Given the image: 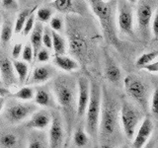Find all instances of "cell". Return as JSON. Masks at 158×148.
Returning a JSON list of instances; mask_svg holds the SVG:
<instances>
[{
	"instance_id": "27",
	"label": "cell",
	"mask_w": 158,
	"mask_h": 148,
	"mask_svg": "<svg viewBox=\"0 0 158 148\" xmlns=\"http://www.w3.org/2000/svg\"><path fill=\"white\" fill-rule=\"evenodd\" d=\"M33 7L32 8H26L20 11L16 17V20L14 22V34H22L23 31V28H24V25L26 23L27 19L29 17L30 13L32 12Z\"/></svg>"
},
{
	"instance_id": "18",
	"label": "cell",
	"mask_w": 158,
	"mask_h": 148,
	"mask_svg": "<svg viewBox=\"0 0 158 148\" xmlns=\"http://www.w3.org/2000/svg\"><path fill=\"white\" fill-rule=\"evenodd\" d=\"M153 131V123L149 117H145L138 127L135 136H133L132 148H143Z\"/></svg>"
},
{
	"instance_id": "41",
	"label": "cell",
	"mask_w": 158,
	"mask_h": 148,
	"mask_svg": "<svg viewBox=\"0 0 158 148\" xmlns=\"http://www.w3.org/2000/svg\"><path fill=\"white\" fill-rule=\"evenodd\" d=\"M142 69L150 72V73H158V60L157 61H153L148 65L144 66Z\"/></svg>"
},
{
	"instance_id": "12",
	"label": "cell",
	"mask_w": 158,
	"mask_h": 148,
	"mask_svg": "<svg viewBox=\"0 0 158 148\" xmlns=\"http://www.w3.org/2000/svg\"><path fill=\"white\" fill-rule=\"evenodd\" d=\"M73 24V23H72ZM67 35H68V48L71 52V56H77V58L84 59L87 56L88 47L85 38L78 32V30L74 25H71L69 22V26L67 25Z\"/></svg>"
},
{
	"instance_id": "16",
	"label": "cell",
	"mask_w": 158,
	"mask_h": 148,
	"mask_svg": "<svg viewBox=\"0 0 158 148\" xmlns=\"http://www.w3.org/2000/svg\"><path fill=\"white\" fill-rule=\"evenodd\" d=\"M0 77L3 86L6 88L13 86L17 82L13 61L3 52H0Z\"/></svg>"
},
{
	"instance_id": "47",
	"label": "cell",
	"mask_w": 158,
	"mask_h": 148,
	"mask_svg": "<svg viewBox=\"0 0 158 148\" xmlns=\"http://www.w3.org/2000/svg\"><path fill=\"white\" fill-rule=\"evenodd\" d=\"M0 86H3V84H2V80H1V77H0Z\"/></svg>"
},
{
	"instance_id": "37",
	"label": "cell",
	"mask_w": 158,
	"mask_h": 148,
	"mask_svg": "<svg viewBox=\"0 0 158 148\" xmlns=\"http://www.w3.org/2000/svg\"><path fill=\"white\" fill-rule=\"evenodd\" d=\"M150 112L152 116L158 120V89H155L151 95L150 101Z\"/></svg>"
},
{
	"instance_id": "4",
	"label": "cell",
	"mask_w": 158,
	"mask_h": 148,
	"mask_svg": "<svg viewBox=\"0 0 158 148\" xmlns=\"http://www.w3.org/2000/svg\"><path fill=\"white\" fill-rule=\"evenodd\" d=\"M102 109V87L96 81H90V99L85 113V130L89 136L98 138Z\"/></svg>"
},
{
	"instance_id": "5",
	"label": "cell",
	"mask_w": 158,
	"mask_h": 148,
	"mask_svg": "<svg viewBox=\"0 0 158 148\" xmlns=\"http://www.w3.org/2000/svg\"><path fill=\"white\" fill-rule=\"evenodd\" d=\"M126 92L143 111H146L150 101L149 86L147 83L135 74L127 76L123 79Z\"/></svg>"
},
{
	"instance_id": "49",
	"label": "cell",
	"mask_w": 158,
	"mask_h": 148,
	"mask_svg": "<svg viewBox=\"0 0 158 148\" xmlns=\"http://www.w3.org/2000/svg\"><path fill=\"white\" fill-rule=\"evenodd\" d=\"M18 1H19V0H18ZM21 1H24V0H21Z\"/></svg>"
},
{
	"instance_id": "26",
	"label": "cell",
	"mask_w": 158,
	"mask_h": 148,
	"mask_svg": "<svg viewBox=\"0 0 158 148\" xmlns=\"http://www.w3.org/2000/svg\"><path fill=\"white\" fill-rule=\"evenodd\" d=\"M12 97L14 99L19 101H24V102H29L34 100V96H35V88L33 86L26 85L23 86L16 92H14L11 94Z\"/></svg>"
},
{
	"instance_id": "10",
	"label": "cell",
	"mask_w": 158,
	"mask_h": 148,
	"mask_svg": "<svg viewBox=\"0 0 158 148\" xmlns=\"http://www.w3.org/2000/svg\"><path fill=\"white\" fill-rule=\"evenodd\" d=\"M49 6L61 14L84 17L89 13L86 0H52Z\"/></svg>"
},
{
	"instance_id": "9",
	"label": "cell",
	"mask_w": 158,
	"mask_h": 148,
	"mask_svg": "<svg viewBox=\"0 0 158 148\" xmlns=\"http://www.w3.org/2000/svg\"><path fill=\"white\" fill-rule=\"evenodd\" d=\"M65 136V127L60 113H52V122L48 127V136L49 148H63Z\"/></svg>"
},
{
	"instance_id": "30",
	"label": "cell",
	"mask_w": 158,
	"mask_h": 148,
	"mask_svg": "<svg viewBox=\"0 0 158 148\" xmlns=\"http://www.w3.org/2000/svg\"><path fill=\"white\" fill-rule=\"evenodd\" d=\"M48 27L52 29V31L62 35L65 31V21L61 15H53L48 22Z\"/></svg>"
},
{
	"instance_id": "40",
	"label": "cell",
	"mask_w": 158,
	"mask_h": 148,
	"mask_svg": "<svg viewBox=\"0 0 158 148\" xmlns=\"http://www.w3.org/2000/svg\"><path fill=\"white\" fill-rule=\"evenodd\" d=\"M23 47H24V44L22 43H16L13 44V47L11 51V56L13 59H19V57H21Z\"/></svg>"
},
{
	"instance_id": "43",
	"label": "cell",
	"mask_w": 158,
	"mask_h": 148,
	"mask_svg": "<svg viewBox=\"0 0 158 148\" xmlns=\"http://www.w3.org/2000/svg\"><path fill=\"white\" fill-rule=\"evenodd\" d=\"M143 148H154V142H153V141L147 142L146 144L143 146Z\"/></svg>"
},
{
	"instance_id": "48",
	"label": "cell",
	"mask_w": 158,
	"mask_h": 148,
	"mask_svg": "<svg viewBox=\"0 0 158 148\" xmlns=\"http://www.w3.org/2000/svg\"><path fill=\"white\" fill-rule=\"evenodd\" d=\"M105 1H110V0H105Z\"/></svg>"
},
{
	"instance_id": "44",
	"label": "cell",
	"mask_w": 158,
	"mask_h": 148,
	"mask_svg": "<svg viewBox=\"0 0 158 148\" xmlns=\"http://www.w3.org/2000/svg\"><path fill=\"white\" fill-rule=\"evenodd\" d=\"M127 2H130L131 4H135V3L138 1V0H127Z\"/></svg>"
},
{
	"instance_id": "39",
	"label": "cell",
	"mask_w": 158,
	"mask_h": 148,
	"mask_svg": "<svg viewBox=\"0 0 158 148\" xmlns=\"http://www.w3.org/2000/svg\"><path fill=\"white\" fill-rule=\"evenodd\" d=\"M150 30L153 37L155 39H158V7L154 11V13H153L151 24H150Z\"/></svg>"
},
{
	"instance_id": "15",
	"label": "cell",
	"mask_w": 158,
	"mask_h": 148,
	"mask_svg": "<svg viewBox=\"0 0 158 148\" xmlns=\"http://www.w3.org/2000/svg\"><path fill=\"white\" fill-rule=\"evenodd\" d=\"M51 122H52V113L44 110V109H38L28 118L27 126L29 128H31V130L42 131L48 130Z\"/></svg>"
},
{
	"instance_id": "32",
	"label": "cell",
	"mask_w": 158,
	"mask_h": 148,
	"mask_svg": "<svg viewBox=\"0 0 158 148\" xmlns=\"http://www.w3.org/2000/svg\"><path fill=\"white\" fill-rule=\"evenodd\" d=\"M17 136L11 132L4 133L0 136V145L3 148H13L17 144Z\"/></svg>"
},
{
	"instance_id": "19",
	"label": "cell",
	"mask_w": 158,
	"mask_h": 148,
	"mask_svg": "<svg viewBox=\"0 0 158 148\" xmlns=\"http://www.w3.org/2000/svg\"><path fill=\"white\" fill-rule=\"evenodd\" d=\"M53 65L58 69L62 70L64 73H72L77 71L80 68V64L78 60L73 56H67V54H60V56H56L54 54L52 57Z\"/></svg>"
},
{
	"instance_id": "20",
	"label": "cell",
	"mask_w": 158,
	"mask_h": 148,
	"mask_svg": "<svg viewBox=\"0 0 158 148\" xmlns=\"http://www.w3.org/2000/svg\"><path fill=\"white\" fill-rule=\"evenodd\" d=\"M105 75L111 83L117 84L122 79V71L117 62L107 51L105 52Z\"/></svg>"
},
{
	"instance_id": "13",
	"label": "cell",
	"mask_w": 158,
	"mask_h": 148,
	"mask_svg": "<svg viewBox=\"0 0 158 148\" xmlns=\"http://www.w3.org/2000/svg\"><path fill=\"white\" fill-rule=\"evenodd\" d=\"M56 76V68L54 65L48 63H42V65L36 66L29 75L26 85L39 86L46 84Z\"/></svg>"
},
{
	"instance_id": "1",
	"label": "cell",
	"mask_w": 158,
	"mask_h": 148,
	"mask_svg": "<svg viewBox=\"0 0 158 148\" xmlns=\"http://www.w3.org/2000/svg\"><path fill=\"white\" fill-rule=\"evenodd\" d=\"M52 90L64 122L67 138L71 136L76 120L77 82L73 77L61 74L53 78Z\"/></svg>"
},
{
	"instance_id": "42",
	"label": "cell",
	"mask_w": 158,
	"mask_h": 148,
	"mask_svg": "<svg viewBox=\"0 0 158 148\" xmlns=\"http://www.w3.org/2000/svg\"><path fill=\"white\" fill-rule=\"evenodd\" d=\"M5 104H6V100L3 96H0V113H3L4 108H5Z\"/></svg>"
},
{
	"instance_id": "6",
	"label": "cell",
	"mask_w": 158,
	"mask_h": 148,
	"mask_svg": "<svg viewBox=\"0 0 158 148\" xmlns=\"http://www.w3.org/2000/svg\"><path fill=\"white\" fill-rule=\"evenodd\" d=\"M38 110V106L35 103H29L19 100H10L5 104L4 117L11 125H18L32 116V113Z\"/></svg>"
},
{
	"instance_id": "7",
	"label": "cell",
	"mask_w": 158,
	"mask_h": 148,
	"mask_svg": "<svg viewBox=\"0 0 158 148\" xmlns=\"http://www.w3.org/2000/svg\"><path fill=\"white\" fill-rule=\"evenodd\" d=\"M131 5L127 0H117V29L118 32L127 37H132L135 35V17Z\"/></svg>"
},
{
	"instance_id": "34",
	"label": "cell",
	"mask_w": 158,
	"mask_h": 148,
	"mask_svg": "<svg viewBox=\"0 0 158 148\" xmlns=\"http://www.w3.org/2000/svg\"><path fill=\"white\" fill-rule=\"evenodd\" d=\"M43 47L48 48L52 51V31L48 26L44 25V31H43Z\"/></svg>"
},
{
	"instance_id": "46",
	"label": "cell",
	"mask_w": 158,
	"mask_h": 148,
	"mask_svg": "<svg viewBox=\"0 0 158 148\" xmlns=\"http://www.w3.org/2000/svg\"><path fill=\"white\" fill-rule=\"evenodd\" d=\"M120 148H130V147H128L127 145H122V146H121Z\"/></svg>"
},
{
	"instance_id": "22",
	"label": "cell",
	"mask_w": 158,
	"mask_h": 148,
	"mask_svg": "<svg viewBox=\"0 0 158 148\" xmlns=\"http://www.w3.org/2000/svg\"><path fill=\"white\" fill-rule=\"evenodd\" d=\"M43 31H44V24L37 21L35 24V27L30 34V43L34 49L35 56H36L39 49L43 47Z\"/></svg>"
},
{
	"instance_id": "38",
	"label": "cell",
	"mask_w": 158,
	"mask_h": 148,
	"mask_svg": "<svg viewBox=\"0 0 158 148\" xmlns=\"http://www.w3.org/2000/svg\"><path fill=\"white\" fill-rule=\"evenodd\" d=\"M0 3H1L3 9H5L6 11H16L19 9L20 3L18 0H0Z\"/></svg>"
},
{
	"instance_id": "33",
	"label": "cell",
	"mask_w": 158,
	"mask_h": 148,
	"mask_svg": "<svg viewBox=\"0 0 158 148\" xmlns=\"http://www.w3.org/2000/svg\"><path fill=\"white\" fill-rule=\"evenodd\" d=\"M22 60L26 61L27 63H32L35 60V53H34V49L31 46V43H27L24 44L23 47V51H22Z\"/></svg>"
},
{
	"instance_id": "8",
	"label": "cell",
	"mask_w": 158,
	"mask_h": 148,
	"mask_svg": "<svg viewBox=\"0 0 158 148\" xmlns=\"http://www.w3.org/2000/svg\"><path fill=\"white\" fill-rule=\"evenodd\" d=\"M141 120V113L131 104L123 101L120 108V121L123 131L128 139H132Z\"/></svg>"
},
{
	"instance_id": "29",
	"label": "cell",
	"mask_w": 158,
	"mask_h": 148,
	"mask_svg": "<svg viewBox=\"0 0 158 148\" xmlns=\"http://www.w3.org/2000/svg\"><path fill=\"white\" fill-rule=\"evenodd\" d=\"M53 16V9L51 6H42L36 10V19L42 24H48Z\"/></svg>"
},
{
	"instance_id": "35",
	"label": "cell",
	"mask_w": 158,
	"mask_h": 148,
	"mask_svg": "<svg viewBox=\"0 0 158 148\" xmlns=\"http://www.w3.org/2000/svg\"><path fill=\"white\" fill-rule=\"evenodd\" d=\"M51 58H52V56H51L49 49L44 47H42L37 52L36 56H35V60H37L40 63H48L51 60Z\"/></svg>"
},
{
	"instance_id": "25",
	"label": "cell",
	"mask_w": 158,
	"mask_h": 148,
	"mask_svg": "<svg viewBox=\"0 0 158 148\" xmlns=\"http://www.w3.org/2000/svg\"><path fill=\"white\" fill-rule=\"evenodd\" d=\"M67 42L61 34L52 31V48L53 53L56 56H60V54H65L67 51Z\"/></svg>"
},
{
	"instance_id": "21",
	"label": "cell",
	"mask_w": 158,
	"mask_h": 148,
	"mask_svg": "<svg viewBox=\"0 0 158 148\" xmlns=\"http://www.w3.org/2000/svg\"><path fill=\"white\" fill-rule=\"evenodd\" d=\"M14 34V24L11 19L5 18L2 21L0 28V47L6 48L11 43L12 36Z\"/></svg>"
},
{
	"instance_id": "17",
	"label": "cell",
	"mask_w": 158,
	"mask_h": 148,
	"mask_svg": "<svg viewBox=\"0 0 158 148\" xmlns=\"http://www.w3.org/2000/svg\"><path fill=\"white\" fill-rule=\"evenodd\" d=\"M34 103L37 106L43 108L54 109L57 106L52 88L47 86H40V85L39 87L35 88Z\"/></svg>"
},
{
	"instance_id": "36",
	"label": "cell",
	"mask_w": 158,
	"mask_h": 148,
	"mask_svg": "<svg viewBox=\"0 0 158 148\" xmlns=\"http://www.w3.org/2000/svg\"><path fill=\"white\" fill-rule=\"evenodd\" d=\"M44 139L40 134H33L28 141L27 148H44Z\"/></svg>"
},
{
	"instance_id": "11",
	"label": "cell",
	"mask_w": 158,
	"mask_h": 148,
	"mask_svg": "<svg viewBox=\"0 0 158 148\" xmlns=\"http://www.w3.org/2000/svg\"><path fill=\"white\" fill-rule=\"evenodd\" d=\"M136 3L135 16L137 29L142 36L146 37L150 31L151 19L154 13V3L151 0H138Z\"/></svg>"
},
{
	"instance_id": "45",
	"label": "cell",
	"mask_w": 158,
	"mask_h": 148,
	"mask_svg": "<svg viewBox=\"0 0 158 148\" xmlns=\"http://www.w3.org/2000/svg\"><path fill=\"white\" fill-rule=\"evenodd\" d=\"M1 25H2V18H1V14H0V28H1Z\"/></svg>"
},
{
	"instance_id": "23",
	"label": "cell",
	"mask_w": 158,
	"mask_h": 148,
	"mask_svg": "<svg viewBox=\"0 0 158 148\" xmlns=\"http://www.w3.org/2000/svg\"><path fill=\"white\" fill-rule=\"evenodd\" d=\"M12 61L18 82L20 84H26L30 75V64L20 59H13Z\"/></svg>"
},
{
	"instance_id": "14",
	"label": "cell",
	"mask_w": 158,
	"mask_h": 148,
	"mask_svg": "<svg viewBox=\"0 0 158 148\" xmlns=\"http://www.w3.org/2000/svg\"><path fill=\"white\" fill-rule=\"evenodd\" d=\"M77 82V105L76 117L78 120L85 116L86 109L90 99V80L86 76H79Z\"/></svg>"
},
{
	"instance_id": "31",
	"label": "cell",
	"mask_w": 158,
	"mask_h": 148,
	"mask_svg": "<svg viewBox=\"0 0 158 148\" xmlns=\"http://www.w3.org/2000/svg\"><path fill=\"white\" fill-rule=\"evenodd\" d=\"M37 8H38V6H37V5H35V6L33 7L32 12L30 13V15H29L26 23H25V25H24V28H23V31H22V35L24 37L29 36V35L31 34L32 30L35 27V24H36V20H37L36 19V10H37Z\"/></svg>"
},
{
	"instance_id": "2",
	"label": "cell",
	"mask_w": 158,
	"mask_h": 148,
	"mask_svg": "<svg viewBox=\"0 0 158 148\" xmlns=\"http://www.w3.org/2000/svg\"><path fill=\"white\" fill-rule=\"evenodd\" d=\"M120 121V108L108 90L102 88V109L98 137L102 148H111L116 141L117 131Z\"/></svg>"
},
{
	"instance_id": "3",
	"label": "cell",
	"mask_w": 158,
	"mask_h": 148,
	"mask_svg": "<svg viewBox=\"0 0 158 148\" xmlns=\"http://www.w3.org/2000/svg\"><path fill=\"white\" fill-rule=\"evenodd\" d=\"M89 9L95 15L100 24L106 41L112 46L120 47V39L118 36L116 24L117 0H86Z\"/></svg>"
},
{
	"instance_id": "24",
	"label": "cell",
	"mask_w": 158,
	"mask_h": 148,
	"mask_svg": "<svg viewBox=\"0 0 158 148\" xmlns=\"http://www.w3.org/2000/svg\"><path fill=\"white\" fill-rule=\"evenodd\" d=\"M73 144L78 148H83L88 145L89 134L82 125H78L71 133Z\"/></svg>"
},
{
	"instance_id": "28",
	"label": "cell",
	"mask_w": 158,
	"mask_h": 148,
	"mask_svg": "<svg viewBox=\"0 0 158 148\" xmlns=\"http://www.w3.org/2000/svg\"><path fill=\"white\" fill-rule=\"evenodd\" d=\"M158 57V51H148L145 53H142L141 56H138V58L135 61V66L137 68L142 69L144 66L150 64L153 62L155 59Z\"/></svg>"
}]
</instances>
